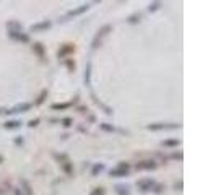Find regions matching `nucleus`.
Listing matches in <instances>:
<instances>
[{"label": "nucleus", "instance_id": "f257e3e1", "mask_svg": "<svg viewBox=\"0 0 216 195\" xmlns=\"http://www.w3.org/2000/svg\"><path fill=\"white\" fill-rule=\"evenodd\" d=\"M128 168H130V166H128L127 163H120V164L117 166V168L111 169V176H114V177H122V176H127Z\"/></svg>", "mask_w": 216, "mask_h": 195}, {"label": "nucleus", "instance_id": "f03ea898", "mask_svg": "<svg viewBox=\"0 0 216 195\" xmlns=\"http://www.w3.org/2000/svg\"><path fill=\"white\" fill-rule=\"evenodd\" d=\"M10 36L13 39H16V41H23V42L29 41V38H28L26 34H20V31H10Z\"/></svg>", "mask_w": 216, "mask_h": 195}, {"label": "nucleus", "instance_id": "7ed1b4c3", "mask_svg": "<svg viewBox=\"0 0 216 195\" xmlns=\"http://www.w3.org/2000/svg\"><path fill=\"white\" fill-rule=\"evenodd\" d=\"M138 187L141 190H150L153 187V181L151 179H141V181H138Z\"/></svg>", "mask_w": 216, "mask_h": 195}, {"label": "nucleus", "instance_id": "20e7f679", "mask_svg": "<svg viewBox=\"0 0 216 195\" xmlns=\"http://www.w3.org/2000/svg\"><path fill=\"white\" fill-rule=\"evenodd\" d=\"M73 50H75V47H73V44H65L64 47H62V49L59 50V57H65L67 54L73 52Z\"/></svg>", "mask_w": 216, "mask_h": 195}, {"label": "nucleus", "instance_id": "39448f33", "mask_svg": "<svg viewBox=\"0 0 216 195\" xmlns=\"http://www.w3.org/2000/svg\"><path fill=\"white\" fill-rule=\"evenodd\" d=\"M155 168H156V163L153 161H143L136 164V169H155Z\"/></svg>", "mask_w": 216, "mask_h": 195}, {"label": "nucleus", "instance_id": "423d86ee", "mask_svg": "<svg viewBox=\"0 0 216 195\" xmlns=\"http://www.w3.org/2000/svg\"><path fill=\"white\" fill-rule=\"evenodd\" d=\"M47 28H50V21H42V23H37V25H33V26H31V31L47 30Z\"/></svg>", "mask_w": 216, "mask_h": 195}, {"label": "nucleus", "instance_id": "0eeeda50", "mask_svg": "<svg viewBox=\"0 0 216 195\" xmlns=\"http://www.w3.org/2000/svg\"><path fill=\"white\" fill-rule=\"evenodd\" d=\"M109 30H111V26H109V25H106V26H104V28H102V30H101V31L98 33V36H96V38H94V42H93V47H96V44H98V41H99V39H101L102 36H104V34H106L107 31H109Z\"/></svg>", "mask_w": 216, "mask_h": 195}, {"label": "nucleus", "instance_id": "6e6552de", "mask_svg": "<svg viewBox=\"0 0 216 195\" xmlns=\"http://www.w3.org/2000/svg\"><path fill=\"white\" fill-rule=\"evenodd\" d=\"M88 10V5H81L80 8H77V10H72L70 13H68L67 16H77V15H81L83 11H86Z\"/></svg>", "mask_w": 216, "mask_h": 195}, {"label": "nucleus", "instance_id": "1a4fd4ad", "mask_svg": "<svg viewBox=\"0 0 216 195\" xmlns=\"http://www.w3.org/2000/svg\"><path fill=\"white\" fill-rule=\"evenodd\" d=\"M31 107V104H20V106H16V107H13L11 111H8V112H25V111H28V109Z\"/></svg>", "mask_w": 216, "mask_h": 195}, {"label": "nucleus", "instance_id": "9d476101", "mask_svg": "<svg viewBox=\"0 0 216 195\" xmlns=\"http://www.w3.org/2000/svg\"><path fill=\"white\" fill-rule=\"evenodd\" d=\"M116 192H117L119 195H128L127 187H124V185H117V187H116Z\"/></svg>", "mask_w": 216, "mask_h": 195}, {"label": "nucleus", "instance_id": "9b49d317", "mask_svg": "<svg viewBox=\"0 0 216 195\" xmlns=\"http://www.w3.org/2000/svg\"><path fill=\"white\" fill-rule=\"evenodd\" d=\"M34 50H36V52L39 54V55H44V49H42V44H39V42H36V44H34V47H33Z\"/></svg>", "mask_w": 216, "mask_h": 195}, {"label": "nucleus", "instance_id": "f8f14e48", "mask_svg": "<svg viewBox=\"0 0 216 195\" xmlns=\"http://www.w3.org/2000/svg\"><path fill=\"white\" fill-rule=\"evenodd\" d=\"M70 106H72L70 102H62V104H52V109H67Z\"/></svg>", "mask_w": 216, "mask_h": 195}, {"label": "nucleus", "instance_id": "ddd939ff", "mask_svg": "<svg viewBox=\"0 0 216 195\" xmlns=\"http://www.w3.org/2000/svg\"><path fill=\"white\" fill-rule=\"evenodd\" d=\"M45 96H47V91H45V90H44V91H42V93H41V94H39V97H37V101H36V106H39V104H41V102L44 101V97H45Z\"/></svg>", "mask_w": 216, "mask_h": 195}, {"label": "nucleus", "instance_id": "4468645a", "mask_svg": "<svg viewBox=\"0 0 216 195\" xmlns=\"http://www.w3.org/2000/svg\"><path fill=\"white\" fill-rule=\"evenodd\" d=\"M20 125V122H16V120H11V122H7L5 124V127L7 129H15V127H18Z\"/></svg>", "mask_w": 216, "mask_h": 195}, {"label": "nucleus", "instance_id": "2eb2a0df", "mask_svg": "<svg viewBox=\"0 0 216 195\" xmlns=\"http://www.w3.org/2000/svg\"><path fill=\"white\" fill-rule=\"evenodd\" d=\"M163 145H166V146H177L179 145V140H167V141H164Z\"/></svg>", "mask_w": 216, "mask_h": 195}, {"label": "nucleus", "instance_id": "dca6fc26", "mask_svg": "<svg viewBox=\"0 0 216 195\" xmlns=\"http://www.w3.org/2000/svg\"><path fill=\"white\" fill-rule=\"evenodd\" d=\"M91 195H104V189L102 187H96L93 192H91Z\"/></svg>", "mask_w": 216, "mask_h": 195}, {"label": "nucleus", "instance_id": "f3484780", "mask_svg": "<svg viewBox=\"0 0 216 195\" xmlns=\"http://www.w3.org/2000/svg\"><path fill=\"white\" fill-rule=\"evenodd\" d=\"M62 122H64V125H65V127H70V125H72V119H64Z\"/></svg>", "mask_w": 216, "mask_h": 195}, {"label": "nucleus", "instance_id": "a211bd4d", "mask_svg": "<svg viewBox=\"0 0 216 195\" xmlns=\"http://www.w3.org/2000/svg\"><path fill=\"white\" fill-rule=\"evenodd\" d=\"M102 168H104V166H102V164H98V166H94V169H93V174H96V173H98V171H101Z\"/></svg>", "mask_w": 216, "mask_h": 195}, {"label": "nucleus", "instance_id": "6ab92c4d", "mask_svg": "<svg viewBox=\"0 0 216 195\" xmlns=\"http://www.w3.org/2000/svg\"><path fill=\"white\" fill-rule=\"evenodd\" d=\"M64 168H65V171H67L68 174H72V166H70V163H67V164L64 166Z\"/></svg>", "mask_w": 216, "mask_h": 195}, {"label": "nucleus", "instance_id": "aec40b11", "mask_svg": "<svg viewBox=\"0 0 216 195\" xmlns=\"http://www.w3.org/2000/svg\"><path fill=\"white\" fill-rule=\"evenodd\" d=\"M37 124H39V119H34L29 122V127H34V125H37Z\"/></svg>", "mask_w": 216, "mask_h": 195}, {"label": "nucleus", "instance_id": "412c9836", "mask_svg": "<svg viewBox=\"0 0 216 195\" xmlns=\"http://www.w3.org/2000/svg\"><path fill=\"white\" fill-rule=\"evenodd\" d=\"M136 18H140V15H133L132 18L128 20V21H130V23H135V21H136Z\"/></svg>", "mask_w": 216, "mask_h": 195}, {"label": "nucleus", "instance_id": "4be33fe9", "mask_svg": "<svg viewBox=\"0 0 216 195\" xmlns=\"http://www.w3.org/2000/svg\"><path fill=\"white\" fill-rule=\"evenodd\" d=\"M101 127H102V129H104V130H114L112 127H109V125H106V124H102V125H101Z\"/></svg>", "mask_w": 216, "mask_h": 195}, {"label": "nucleus", "instance_id": "5701e85b", "mask_svg": "<svg viewBox=\"0 0 216 195\" xmlns=\"http://www.w3.org/2000/svg\"><path fill=\"white\" fill-rule=\"evenodd\" d=\"M159 7V3H153V5H150V10H156Z\"/></svg>", "mask_w": 216, "mask_h": 195}, {"label": "nucleus", "instance_id": "b1692460", "mask_svg": "<svg viewBox=\"0 0 216 195\" xmlns=\"http://www.w3.org/2000/svg\"><path fill=\"white\" fill-rule=\"evenodd\" d=\"M2 161H3V158H2V156H0V163H2Z\"/></svg>", "mask_w": 216, "mask_h": 195}]
</instances>
